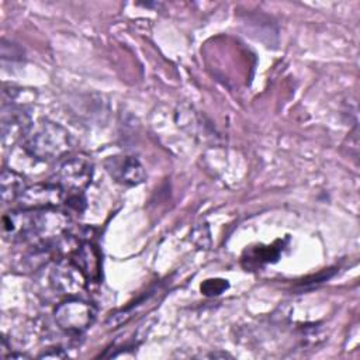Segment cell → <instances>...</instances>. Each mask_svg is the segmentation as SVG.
I'll return each instance as SVG.
<instances>
[{"mask_svg": "<svg viewBox=\"0 0 360 360\" xmlns=\"http://www.w3.org/2000/svg\"><path fill=\"white\" fill-rule=\"evenodd\" d=\"M22 146L34 159L49 162L65 158L73 148V139L66 128L42 118L32 122L22 139Z\"/></svg>", "mask_w": 360, "mask_h": 360, "instance_id": "obj_1", "label": "cell"}, {"mask_svg": "<svg viewBox=\"0 0 360 360\" xmlns=\"http://www.w3.org/2000/svg\"><path fill=\"white\" fill-rule=\"evenodd\" d=\"M93 173L94 165L90 156L84 153L69 155L59 159L52 181L66 193H82L91 183Z\"/></svg>", "mask_w": 360, "mask_h": 360, "instance_id": "obj_2", "label": "cell"}, {"mask_svg": "<svg viewBox=\"0 0 360 360\" xmlns=\"http://www.w3.org/2000/svg\"><path fill=\"white\" fill-rule=\"evenodd\" d=\"M96 314V308L90 302L69 298L55 308L53 318L56 325L66 333L80 335L94 322Z\"/></svg>", "mask_w": 360, "mask_h": 360, "instance_id": "obj_3", "label": "cell"}, {"mask_svg": "<svg viewBox=\"0 0 360 360\" xmlns=\"http://www.w3.org/2000/svg\"><path fill=\"white\" fill-rule=\"evenodd\" d=\"M66 201V191L56 183H37L25 187L18 197V207L22 210H46L62 205Z\"/></svg>", "mask_w": 360, "mask_h": 360, "instance_id": "obj_4", "label": "cell"}, {"mask_svg": "<svg viewBox=\"0 0 360 360\" xmlns=\"http://www.w3.org/2000/svg\"><path fill=\"white\" fill-rule=\"evenodd\" d=\"M31 125L30 112H27L24 105L1 104V141L6 146L13 145L20 138L24 139Z\"/></svg>", "mask_w": 360, "mask_h": 360, "instance_id": "obj_5", "label": "cell"}, {"mask_svg": "<svg viewBox=\"0 0 360 360\" xmlns=\"http://www.w3.org/2000/svg\"><path fill=\"white\" fill-rule=\"evenodd\" d=\"M34 210H13L3 217V235L10 242H34Z\"/></svg>", "mask_w": 360, "mask_h": 360, "instance_id": "obj_6", "label": "cell"}, {"mask_svg": "<svg viewBox=\"0 0 360 360\" xmlns=\"http://www.w3.org/2000/svg\"><path fill=\"white\" fill-rule=\"evenodd\" d=\"M104 166L110 176L124 186H138L145 180V169L134 156H110Z\"/></svg>", "mask_w": 360, "mask_h": 360, "instance_id": "obj_7", "label": "cell"}, {"mask_svg": "<svg viewBox=\"0 0 360 360\" xmlns=\"http://www.w3.org/2000/svg\"><path fill=\"white\" fill-rule=\"evenodd\" d=\"M51 281L55 290L65 295L79 294L87 283L84 274L69 259L59 260L55 264L51 271Z\"/></svg>", "mask_w": 360, "mask_h": 360, "instance_id": "obj_8", "label": "cell"}, {"mask_svg": "<svg viewBox=\"0 0 360 360\" xmlns=\"http://www.w3.org/2000/svg\"><path fill=\"white\" fill-rule=\"evenodd\" d=\"M69 260L79 267L87 281H98L101 269V256L98 249L90 243L83 242L70 253Z\"/></svg>", "mask_w": 360, "mask_h": 360, "instance_id": "obj_9", "label": "cell"}, {"mask_svg": "<svg viewBox=\"0 0 360 360\" xmlns=\"http://www.w3.org/2000/svg\"><path fill=\"white\" fill-rule=\"evenodd\" d=\"M25 179L14 170L3 169L0 174V195L4 204L17 201L25 190Z\"/></svg>", "mask_w": 360, "mask_h": 360, "instance_id": "obj_10", "label": "cell"}, {"mask_svg": "<svg viewBox=\"0 0 360 360\" xmlns=\"http://www.w3.org/2000/svg\"><path fill=\"white\" fill-rule=\"evenodd\" d=\"M229 287L228 281L224 278H208L201 284V292L208 297L219 295Z\"/></svg>", "mask_w": 360, "mask_h": 360, "instance_id": "obj_11", "label": "cell"}, {"mask_svg": "<svg viewBox=\"0 0 360 360\" xmlns=\"http://www.w3.org/2000/svg\"><path fill=\"white\" fill-rule=\"evenodd\" d=\"M190 239L201 249H208L211 245V238H210V229L207 224H200L193 228Z\"/></svg>", "mask_w": 360, "mask_h": 360, "instance_id": "obj_12", "label": "cell"}, {"mask_svg": "<svg viewBox=\"0 0 360 360\" xmlns=\"http://www.w3.org/2000/svg\"><path fill=\"white\" fill-rule=\"evenodd\" d=\"M278 253L280 250L276 249L274 246H266V248L260 246L259 249L256 248L252 250L253 259H257V262L260 263H269L271 260H276L278 257Z\"/></svg>", "mask_w": 360, "mask_h": 360, "instance_id": "obj_13", "label": "cell"}, {"mask_svg": "<svg viewBox=\"0 0 360 360\" xmlns=\"http://www.w3.org/2000/svg\"><path fill=\"white\" fill-rule=\"evenodd\" d=\"M1 51H10V53H6V55H1V58L6 60V59H21L22 58V51L18 45L13 44V42H7L6 39H1Z\"/></svg>", "mask_w": 360, "mask_h": 360, "instance_id": "obj_14", "label": "cell"}, {"mask_svg": "<svg viewBox=\"0 0 360 360\" xmlns=\"http://www.w3.org/2000/svg\"><path fill=\"white\" fill-rule=\"evenodd\" d=\"M70 208L76 210V211H83L84 205H86V200L83 197L82 193H68L66 195V201H65Z\"/></svg>", "mask_w": 360, "mask_h": 360, "instance_id": "obj_15", "label": "cell"}, {"mask_svg": "<svg viewBox=\"0 0 360 360\" xmlns=\"http://www.w3.org/2000/svg\"><path fill=\"white\" fill-rule=\"evenodd\" d=\"M68 354L66 353H63L60 349H53L52 352H45L44 354H41L39 357H42V359H49V357H56V359H63V357H66Z\"/></svg>", "mask_w": 360, "mask_h": 360, "instance_id": "obj_16", "label": "cell"}]
</instances>
